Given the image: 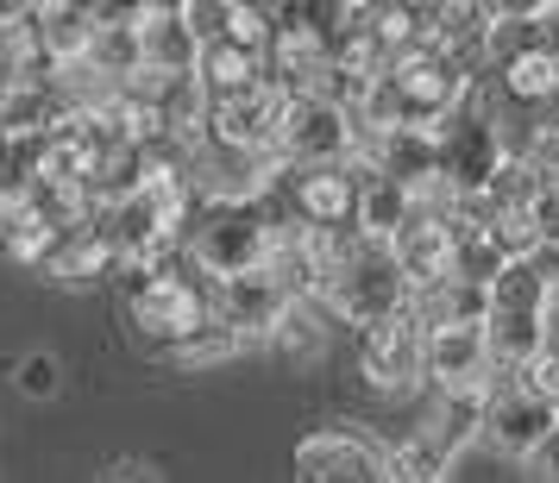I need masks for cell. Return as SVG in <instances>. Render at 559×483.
I'll list each match as a JSON object with an SVG mask.
<instances>
[{"label":"cell","mask_w":559,"mask_h":483,"mask_svg":"<svg viewBox=\"0 0 559 483\" xmlns=\"http://www.w3.org/2000/svg\"><path fill=\"white\" fill-rule=\"evenodd\" d=\"M321 302H328L340 321H353L358 333H371V327H383V321L408 314V302H415V282L403 277L396 245H383V239H358L353 252L328 270Z\"/></svg>","instance_id":"4"},{"label":"cell","mask_w":559,"mask_h":483,"mask_svg":"<svg viewBox=\"0 0 559 483\" xmlns=\"http://www.w3.org/2000/svg\"><path fill=\"white\" fill-rule=\"evenodd\" d=\"M554 302H559V295H554L540 277H534L528 257H515L503 277L490 282V314H547Z\"/></svg>","instance_id":"22"},{"label":"cell","mask_w":559,"mask_h":483,"mask_svg":"<svg viewBox=\"0 0 559 483\" xmlns=\"http://www.w3.org/2000/svg\"><path fill=\"white\" fill-rule=\"evenodd\" d=\"M120 264H127V257L114 252V239H107L102 220H95V227H82V232H63L45 270H51L57 282H70V289H88V282H102V277H120Z\"/></svg>","instance_id":"16"},{"label":"cell","mask_w":559,"mask_h":483,"mask_svg":"<svg viewBox=\"0 0 559 483\" xmlns=\"http://www.w3.org/2000/svg\"><path fill=\"white\" fill-rule=\"evenodd\" d=\"M296 483H390L383 452L353 427L308 433L296 446Z\"/></svg>","instance_id":"10"},{"label":"cell","mask_w":559,"mask_h":483,"mask_svg":"<svg viewBox=\"0 0 559 483\" xmlns=\"http://www.w3.org/2000/svg\"><path fill=\"white\" fill-rule=\"evenodd\" d=\"M484 396H490L484 439H490L497 452H509V458H540V446L559 433V402L534 396L528 377H515V371H490Z\"/></svg>","instance_id":"7"},{"label":"cell","mask_w":559,"mask_h":483,"mask_svg":"<svg viewBox=\"0 0 559 483\" xmlns=\"http://www.w3.org/2000/svg\"><path fill=\"white\" fill-rule=\"evenodd\" d=\"M7 207H13V195H7V189H0V220H7Z\"/></svg>","instance_id":"31"},{"label":"cell","mask_w":559,"mask_h":483,"mask_svg":"<svg viewBox=\"0 0 559 483\" xmlns=\"http://www.w3.org/2000/svg\"><path fill=\"white\" fill-rule=\"evenodd\" d=\"M139 38H145V70L152 76H195L202 38L189 32L182 7H139Z\"/></svg>","instance_id":"14"},{"label":"cell","mask_w":559,"mask_h":483,"mask_svg":"<svg viewBox=\"0 0 559 483\" xmlns=\"http://www.w3.org/2000/svg\"><path fill=\"white\" fill-rule=\"evenodd\" d=\"M289 307H296V302L277 289V277H271V270H252V277L214 282V314H221V321H227L239 339H271Z\"/></svg>","instance_id":"12"},{"label":"cell","mask_w":559,"mask_h":483,"mask_svg":"<svg viewBox=\"0 0 559 483\" xmlns=\"http://www.w3.org/2000/svg\"><path fill=\"white\" fill-rule=\"evenodd\" d=\"M127 321H132V333H139L145 352L177 358L182 346L214 321V282H207L189 257L152 264V277L139 282V295H127Z\"/></svg>","instance_id":"3"},{"label":"cell","mask_w":559,"mask_h":483,"mask_svg":"<svg viewBox=\"0 0 559 483\" xmlns=\"http://www.w3.org/2000/svg\"><path fill=\"white\" fill-rule=\"evenodd\" d=\"M472 95H478V76H472L459 57H447L440 45H421V51L396 57V63L383 70L358 120H365V132H396V126L440 132Z\"/></svg>","instance_id":"1"},{"label":"cell","mask_w":559,"mask_h":483,"mask_svg":"<svg viewBox=\"0 0 559 483\" xmlns=\"http://www.w3.org/2000/svg\"><path fill=\"white\" fill-rule=\"evenodd\" d=\"M239 346H246V339H239V333H233L227 321H221V314H214V321H207V327L177 352V364H189V371H202V364H227V358L239 352Z\"/></svg>","instance_id":"24"},{"label":"cell","mask_w":559,"mask_h":483,"mask_svg":"<svg viewBox=\"0 0 559 483\" xmlns=\"http://www.w3.org/2000/svg\"><path fill=\"white\" fill-rule=\"evenodd\" d=\"M484 421H490V396L484 389H447L440 408H433V439L447 446V452H465L472 439H484Z\"/></svg>","instance_id":"18"},{"label":"cell","mask_w":559,"mask_h":483,"mask_svg":"<svg viewBox=\"0 0 559 483\" xmlns=\"http://www.w3.org/2000/svg\"><path fill=\"white\" fill-rule=\"evenodd\" d=\"M358 145H365L358 113L321 101V95H289L271 157H277L283 170H308V164H353Z\"/></svg>","instance_id":"6"},{"label":"cell","mask_w":559,"mask_h":483,"mask_svg":"<svg viewBox=\"0 0 559 483\" xmlns=\"http://www.w3.org/2000/svg\"><path fill=\"white\" fill-rule=\"evenodd\" d=\"M57 239H63V232H51L26 202H13V207H7V220H0V245H7V257H13V264H32V270H45V264H51Z\"/></svg>","instance_id":"21"},{"label":"cell","mask_w":559,"mask_h":483,"mask_svg":"<svg viewBox=\"0 0 559 483\" xmlns=\"http://www.w3.org/2000/svg\"><path fill=\"white\" fill-rule=\"evenodd\" d=\"M283 95L277 82L264 76L239 95H221L207 107V145H227V152H271L277 145V126H283Z\"/></svg>","instance_id":"9"},{"label":"cell","mask_w":559,"mask_h":483,"mask_svg":"<svg viewBox=\"0 0 559 483\" xmlns=\"http://www.w3.org/2000/svg\"><path fill=\"white\" fill-rule=\"evenodd\" d=\"M195 82L207 88V101H221V95H239V88L264 82V63H258L252 51H239L233 38H221V45H207V51H202V63H195Z\"/></svg>","instance_id":"19"},{"label":"cell","mask_w":559,"mask_h":483,"mask_svg":"<svg viewBox=\"0 0 559 483\" xmlns=\"http://www.w3.org/2000/svg\"><path fill=\"white\" fill-rule=\"evenodd\" d=\"M271 346H277L289 364H308V358H321V327H314V314H308V302H296L289 314L277 321V333H271Z\"/></svg>","instance_id":"23"},{"label":"cell","mask_w":559,"mask_h":483,"mask_svg":"<svg viewBox=\"0 0 559 483\" xmlns=\"http://www.w3.org/2000/svg\"><path fill=\"white\" fill-rule=\"evenodd\" d=\"M433 138H440V182H447L453 195H484V189L497 182V170H503V157H509L503 120H497V107H490L484 88L459 107Z\"/></svg>","instance_id":"5"},{"label":"cell","mask_w":559,"mask_h":483,"mask_svg":"<svg viewBox=\"0 0 559 483\" xmlns=\"http://www.w3.org/2000/svg\"><path fill=\"white\" fill-rule=\"evenodd\" d=\"M447 458L453 452L433 433H408L383 452V471H390V483H447Z\"/></svg>","instance_id":"20"},{"label":"cell","mask_w":559,"mask_h":483,"mask_svg":"<svg viewBox=\"0 0 559 483\" xmlns=\"http://www.w3.org/2000/svg\"><path fill=\"white\" fill-rule=\"evenodd\" d=\"M182 20H189V32L202 38V51H207V45H221L233 32V0H182Z\"/></svg>","instance_id":"26"},{"label":"cell","mask_w":559,"mask_h":483,"mask_svg":"<svg viewBox=\"0 0 559 483\" xmlns=\"http://www.w3.org/2000/svg\"><path fill=\"white\" fill-rule=\"evenodd\" d=\"M490 339L484 327H447V333H428V377L447 389H484L490 383Z\"/></svg>","instance_id":"13"},{"label":"cell","mask_w":559,"mask_h":483,"mask_svg":"<svg viewBox=\"0 0 559 483\" xmlns=\"http://www.w3.org/2000/svg\"><path fill=\"white\" fill-rule=\"evenodd\" d=\"M547 352H559V302L547 307Z\"/></svg>","instance_id":"30"},{"label":"cell","mask_w":559,"mask_h":483,"mask_svg":"<svg viewBox=\"0 0 559 483\" xmlns=\"http://www.w3.org/2000/svg\"><path fill=\"white\" fill-rule=\"evenodd\" d=\"M534 464H540V478H547V483H559V433L540 446V458H534Z\"/></svg>","instance_id":"29"},{"label":"cell","mask_w":559,"mask_h":483,"mask_svg":"<svg viewBox=\"0 0 559 483\" xmlns=\"http://www.w3.org/2000/svg\"><path fill=\"white\" fill-rule=\"evenodd\" d=\"M358 371L378 396H408L415 383L428 377V333L415 314H396L383 327L358 333Z\"/></svg>","instance_id":"8"},{"label":"cell","mask_w":559,"mask_h":483,"mask_svg":"<svg viewBox=\"0 0 559 483\" xmlns=\"http://www.w3.org/2000/svg\"><path fill=\"white\" fill-rule=\"evenodd\" d=\"M408 314L421 321V333L484 327L490 321V289H478V282H465V277H447V282H433V289H415Z\"/></svg>","instance_id":"15"},{"label":"cell","mask_w":559,"mask_h":483,"mask_svg":"<svg viewBox=\"0 0 559 483\" xmlns=\"http://www.w3.org/2000/svg\"><path fill=\"white\" fill-rule=\"evenodd\" d=\"M528 214H534V227H540V245H559V189H540Z\"/></svg>","instance_id":"27"},{"label":"cell","mask_w":559,"mask_h":483,"mask_svg":"<svg viewBox=\"0 0 559 483\" xmlns=\"http://www.w3.org/2000/svg\"><path fill=\"white\" fill-rule=\"evenodd\" d=\"M277 252V220L264 202H207L195 207V220L182 232V257L202 270L207 282H233L264 270Z\"/></svg>","instance_id":"2"},{"label":"cell","mask_w":559,"mask_h":483,"mask_svg":"<svg viewBox=\"0 0 559 483\" xmlns=\"http://www.w3.org/2000/svg\"><path fill=\"white\" fill-rule=\"evenodd\" d=\"M13 383H20L26 402H51L57 389H63V364H57V352H26L20 371H13Z\"/></svg>","instance_id":"25"},{"label":"cell","mask_w":559,"mask_h":483,"mask_svg":"<svg viewBox=\"0 0 559 483\" xmlns=\"http://www.w3.org/2000/svg\"><path fill=\"white\" fill-rule=\"evenodd\" d=\"M102 483H157V471H152V464H139V458H120Z\"/></svg>","instance_id":"28"},{"label":"cell","mask_w":559,"mask_h":483,"mask_svg":"<svg viewBox=\"0 0 559 483\" xmlns=\"http://www.w3.org/2000/svg\"><path fill=\"white\" fill-rule=\"evenodd\" d=\"M365 126V120H358ZM358 164H371L383 182H403V189H433L440 182V138L433 132H365V145H358Z\"/></svg>","instance_id":"11"},{"label":"cell","mask_w":559,"mask_h":483,"mask_svg":"<svg viewBox=\"0 0 559 483\" xmlns=\"http://www.w3.org/2000/svg\"><path fill=\"white\" fill-rule=\"evenodd\" d=\"M396 264L415 289H433V282L453 277V227L447 220H415V227L396 239Z\"/></svg>","instance_id":"17"}]
</instances>
